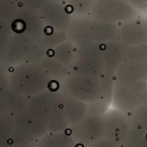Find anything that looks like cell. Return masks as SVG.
Wrapping results in <instances>:
<instances>
[]
</instances>
